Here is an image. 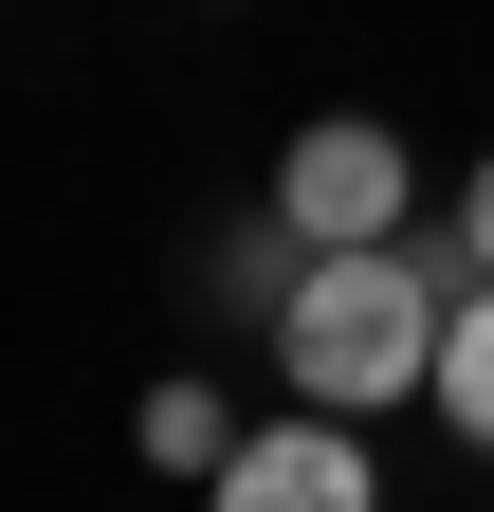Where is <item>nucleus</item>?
Returning a JSON list of instances; mask_svg holds the SVG:
<instances>
[{"mask_svg": "<svg viewBox=\"0 0 494 512\" xmlns=\"http://www.w3.org/2000/svg\"><path fill=\"white\" fill-rule=\"evenodd\" d=\"M458 293H476L458 220H403V238L293 256V293L257 311V330H275V384H293V403H348V421H366V403H421V384H440Z\"/></svg>", "mask_w": 494, "mask_h": 512, "instance_id": "nucleus-1", "label": "nucleus"}, {"mask_svg": "<svg viewBox=\"0 0 494 512\" xmlns=\"http://www.w3.org/2000/svg\"><path fill=\"white\" fill-rule=\"evenodd\" d=\"M275 220L293 238H403L421 220V147H403V128L385 110H312V128H293V147H275Z\"/></svg>", "mask_w": 494, "mask_h": 512, "instance_id": "nucleus-2", "label": "nucleus"}, {"mask_svg": "<svg viewBox=\"0 0 494 512\" xmlns=\"http://www.w3.org/2000/svg\"><path fill=\"white\" fill-rule=\"evenodd\" d=\"M202 512H385V458H366L348 403H293V421H238V458L202 476Z\"/></svg>", "mask_w": 494, "mask_h": 512, "instance_id": "nucleus-3", "label": "nucleus"}, {"mask_svg": "<svg viewBox=\"0 0 494 512\" xmlns=\"http://www.w3.org/2000/svg\"><path fill=\"white\" fill-rule=\"evenodd\" d=\"M421 403H440V439H458V458H494V275L458 293V330H440V384H421Z\"/></svg>", "mask_w": 494, "mask_h": 512, "instance_id": "nucleus-4", "label": "nucleus"}, {"mask_svg": "<svg viewBox=\"0 0 494 512\" xmlns=\"http://www.w3.org/2000/svg\"><path fill=\"white\" fill-rule=\"evenodd\" d=\"M129 439H147V476H220V458H238V403H220V384H147Z\"/></svg>", "mask_w": 494, "mask_h": 512, "instance_id": "nucleus-5", "label": "nucleus"}, {"mask_svg": "<svg viewBox=\"0 0 494 512\" xmlns=\"http://www.w3.org/2000/svg\"><path fill=\"white\" fill-rule=\"evenodd\" d=\"M458 256L494 275V147H476V183H458Z\"/></svg>", "mask_w": 494, "mask_h": 512, "instance_id": "nucleus-6", "label": "nucleus"}]
</instances>
